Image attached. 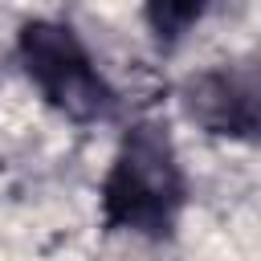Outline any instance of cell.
Instances as JSON below:
<instances>
[{"label":"cell","mask_w":261,"mask_h":261,"mask_svg":"<svg viewBox=\"0 0 261 261\" xmlns=\"http://www.w3.org/2000/svg\"><path fill=\"white\" fill-rule=\"evenodd\" d=\"M179 204H184V171L175 163L171 139L155 122L135 126L122 139L114 167L102 184L106 224L159 237L171 228Z\"/></svg>","instance_id":"6da1fadb"},{"label":"cell","mask_w":261,"mask_h":261,"mask_svg":"<svg viewBox=\"0 0 261 261\" xmlns=\"http://www.w3.org/2000/svg\"><path fill=\"white\" fill-rule=\"evenodd\" d=\"M20 61L24 73L41 86V94L69 118L90 122L106 114L110 90L102 73L94 69L90 53L73 37V29L53 24V20H33L20 29Z\"/></svg>","instance_id":"7a4b0ae2"},{"label":"cell","mask_w":261,"mask_h":261,"mask_svg":"<svg viewBox=\"0 0 261 261\" xmlns=\"http://www.w3.org/2000/svg\"><path fill=\"white\" fill-rule=\"evenodd\" d=\"M184 106L212 135H253L257 130V82H253V73H232V69L200 73L188 82Z\"/></svg>","instance_id":"3957f363"},{"label":"cell","mask_w":261,"mask_h":261,"mask_svg":"<svg viewBox=\"0 0 261 261\" xmlns=\"http://www.w3.org/2000/svg\"><path fill=\"white\" fill-rule=\"evenodd\" d=\"M147 16H151V24H155L159 33L175 37V33H184V29L200 16V4H155V8H147Z\"/></svg>","instance_id":"277c9868"}]
</instances>
